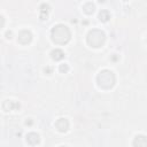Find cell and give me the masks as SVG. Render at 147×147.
<instances>
[{
	"label": "cell",
	"mask_w": 147,
	"mask_h": 147,
	"mask_svg": "<svg viewBox=\"0 0 147 147\" xmlns=\"http://www.w3.org/2000/svg\"><path fill=\"white\" fill-rule=\"evenodd\" d=\"M51 37H52V40L55 44L64 45V44H67L70 40L71 33H70V30H69V28L67 25H64V24H57V25H55L52 29Z\"/></svg>",
	"instance_id": "6da1fadb"
},
{
	"label": "cell",
	"mask_w": 147,
	"mask_h": 147,
	"mask_svg": "<svg viewBox=\"0 0 147 147\" xmlns=\"http://www.w3.org/2000/svg\"><path fill=\"white\" fill-rule=\"evenodd\" d=\"M115 80H116V78H115L114 72L108 69L101 70L96 76V83H98L99 87H101L103 90L111 88L115 85Z\"/></svg>",
	"instance_id": "7a4b0ae2"
},
{
	"label": "cell",
	"mask_w": 147,
	"mask_h": 147,
	"mask_svg": "<svg viewBox=\"0 0 147 147\" xmlns=\"http://www.w3.org/2000/svg\"><path fill=\"white\" fill-rule=\"evenodd\" d=\"M106 40V36L103 33V31L99 30V29H93L87 33L86 37V41L91 47H101L105 44Z\"/></svg>",
	"instance_id": "3957f363"
},
{
	"label": "cell",
	"mask_w": 147,
	"mask_h": 147,
	"mask_svg": "<svg viewBox=\"0 0 147 147\" xmlns=\"http://www.w3.org/2000/svg\"><path fill=\"white\" fill-rule=\"evenodd\" d=\"M32 40V34L29 30H22L18 33V42L22 45H28Z\"/></svg>",
	"instance_id": "277c9868"
},
{
	"label": "cell",
	"mask_w": 147,
	"mask_h": 147,
	"mask_svg": "<svg viewBox=\"0 0 147 147\" xmlns=\"http://www.w3.org/2000/svg\"><path fill=\"white\" fill-rule=\"evenodd\" d=\"M20 102L14 100H6L2 103V108L5 111H11V110H18L20 109Z\"/></svg>",
	"instance_id": "5b68a950"
},
{
	"label": "cell",
	"mask_w": 147,
	"mask_h": 147,
	"mask_svg": "<svg viewBox=\"0 0 147 147\" xmlns=\"http://www.w3.org/2000/svg\"><path fill=\"white\" fill-rule=\"evenodd\" d=\"M55 127H56L57 131H60V132H65V131H68V129H69V122H68V119H67V118H63V117L59 118V119L55 122Z\"/></svg>",
	"instance_id": "8992f818"
},
{
	"label": "cell",
	"mask_w": 147,
	"mask_h": 147,
	"mask_svg": "<svg viewBox=\"0 0 147 147\" xmlns=\"http://www.w3.org/2000/svg\"><path fill=\"white\" fill-rule=\"evenodd\" d=\"M133 147H147V137L138 134L133 139Z\"/></svg>",
	"instance_id": "52a82bcc"
},
{
	"label": "cell",
	"mask_w": 147,
	"mask_h": 147,
	"mask_svg": "<svg viewBox=\"0 0 147 147\" xmlns=\"http://www.w3.org/2000/svg\"><path fill=\"white\" fill-rule=\"evenodd\" d=\"M26 141H28V144L34 146V145H38V144H39L40 137H39V134L36 133V132H30V133H28V136H26Z\"/></svg>",
	"instance_id": "ba28073f"
},
{
	"label": "cell",
	"mask_w": 147,
	"mask_h": 147,
	"mask_svg": "<svg viewBox=\"0 0 147 147\" xmlns=\"http://www.w3.org/2000/svg\"><path fill=\"white\" fill-rule=\"evenodd\" d=\"M39 11H40V14H39V17H40V20H47V17H48V13H49V9H51V7H49V5L48 3H41L40 5V7H39Z\"/></svg>",
	"instance_id": "9c48e42d"
},
{
	"label": "cell",
	"mask_w": 147,
	"mask_h": 147,
	"mask_svg": "<svg viewBox=\"0 0 147 147\" xmlns=\"http://www.w3.org/2000/svg\"><path fill=\"white\" fill-rule=\"evenodd\" d=\"M51 57H52L54 61H60V60H62V59L64 57V53H63L62 49L55 48V49H53V51L51 52Z\"/></svg>",
	"instance_id": "30bf717a"
},
{
	"label": "cell",
	"mask_w": 147,
	"mask_h": 147,
	"mask_svg": "<svg viewBox=\"0 0 147 147\" xmlns=\"http://www.w3.org/2000/svg\"><path fill=\"white\" fill-rule=\"evenodd\" d=\"M83 9H84V11L86 13V14H92L93 11H94V9H95V6H94V3H92V2H86V3H84L83 5Z\"/></svg>",
	"instance_id": "8fae6325"
},
{
	"label": "cell",
	"mask_w": 147,
	"mask_h": 147,
	"mask_svg": "<svg viewBox=\"0 0 147 147\" xmlns=\"http://www.w3.org/2000/svg\"><path fill=\"white\" fill-rule=\"evenodd\" d=\"M109 18H110V14H109L108 10L103 9V10H101L99 13V20L101 22H107V21H109Z\"/></svg>",
	"instance_id": "7c38bea8"
},
{
	"label": "cell",
	"mask_w": 147,
	"mask_h": 147,
	"mask_svg": "<svg viewBox=\"0 0 147 147\" xmlns=\"http://www.w3.org/2000/svg\"><path fill=\"white\" fill-rule=\"evenodd\" d=\"M59 70H60V72H62V74H65V72H68V70H69V67H68V64H67V63H62V64H60V68H59Z\"/></svg>",
	"instance_id": "4fadbf2b"
},
{
	"label": "cell",
	"mask_w": 147,
	"mask_h": 147,
	"mask_svg": "<svg viewBox=\"0 0 147 147\" xmlns=\"http://www.w3.org/2000/svg\"><path fill=\"white\" fill-rule=\"evenodd\" d=\"M52 70H53V69H52L51 67H47V68H45V69H44V71H45L46 74H48V75H49V74H52Z\"/></svg>",
	"instance_id": "5bb4252c"
},
{
	"label": "cell",
	"mask_w": 147,
	"mask_h": 147,
	"mask_svg": "<svg viewBox=\"0 0 147 147\" xmlns=\"http://www.w3.org/2000/svg\"><path fill=\"white\" fill-rule=\"evenodd\" d=\"M6 36H7V38H9V39H10V38H11V32H10V31H8V32L6 33Z\"/></svg>",
	"instance_id": "9a60e30c"
},
{
	"label": "cell",
	"mask_w": 147,
	"mask_h": 147,
	"mask_svg": "<svg viewBox=\"0 0 147 147\" xmlns=\"http://www.w3.org/2000/svg\"><path fill=\"white\" fill-rule=\"evenodd\" d=\"M25 124H26V125H31V124H32V121H31V119H29V121H26V122H25Z\"/></svg>",
	"instance_id": "2e32d148"
},
{
	"label": "cell",
	"mask_w": 147,
	"mask_h": 147,
	"mask_svg": "<svg viewBox=\"0 0 147 147\" xmlns=\"http://www.w3.org/2000/svg\"><path fill=\"white\" fill-rule=\"evenodd\" d=\"M61 147H67V146H61Z\"/></svg>",
	"instance_id": "e0dca14e"
}]
</instances>
